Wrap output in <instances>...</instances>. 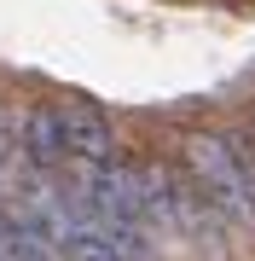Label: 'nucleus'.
<instances>
[{"mask_svg": "<svg viewBox=\"0 0 255 261\" xmlns=\"http://www.w3.org/2000/svg\"><path fill=\"white\" fill-rule=\"evenodd\" d=\"M238 122H244V128L255 134V99H249V111H244V116H238Z\"/></svg>", "mask_w": 255, "mask_h": 261, "instance_id": "39448f33", "label": "nucleus"}, {"mask_svg": "<svg viewBox=\"0 0 255 261\" xmlns=\"http://www.w3.org/2000/svg\"><path fill=\"white\" fill-rule=\"evenodd\" d=\"M174 168L203 192V203L220 215V226H226L232 238H255V197H249L244 168H238V157L226 151V134H220L215 122H191V128H180Z\"/></svg>", "mask_w": 255, "mask_h": 261, "instance_id": "f257e3e1", "label": "nucleus"}, {"mask_svg": "<svg viewBox=\"0 0 255 261\" xmlns=\"http://www.w3.org/2000/svg\"><path fill=\"white\" fill-rule=\"evenodd\" d=\"M12 145H18L12 168L64 174V116H58V99H47V93L23 99L18 105V122H12Z\"/></svg>", "mask_w": 255, "mask_h": 261, "instance_id": "7ed1b4c3", "label": "nucleus"}, {"mask_svg": "<svg viewBox=\"0 0 255 261\" xmlns=\"http://www.w3.org/2000/svg\"><path fill=\"white\" fill-rule=\"evenodd\" d=\"M58 255H64V261H122V255L110 250V238H104V232H93L87 221H81L64 244H58Z\"/></svg>", "mask_w": 255, "mask_h": 261, "instance_id": "20e7f679", "label": "nucleus"}, {"mask_svg": "<svg viewBox=\"0 0 255 261\" xmlns=\"http://www.w3.org/2000/svg\"><path fill=\"white\" fill-rule=\"evenodd\" d=\"M58 116H64V168H104L122 163V134H116V116L104 111L99 99L87 93H58Z\"/></svg>", "mask_w": 255, "mask_h": 261, "instance_id": "f03ea898", "label": "nucleus"}]
</instances>
